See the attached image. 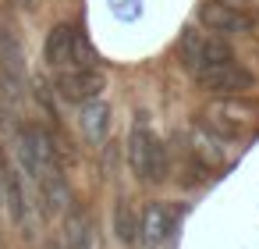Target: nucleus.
Wrapping results in <instances>:
<instances>
[{
    "instance_id": "1",
    "label": "nucleus",
    "mask_w": 259,
    "mask_h": 249,
    "mask_svg": "<svg viewBox=\"0 0 259 249\" xmlns=\"http://www.w3.org/2000/svg\"><path fill=\"white\" fill-rule=\"evenodd\" d=\"M128 167H132V174L139 178V182H146V185H156V182H163L167 178V171H170V157H167V146H163V139L153 132V125L146 121V114H135V121H132V132H128Z\"/></svg>"
},
{
    "instance_id": "2",
    "label": "nucleus",
    "mask_w": 259,
    "mask_h": 249,
    "mask_svg": "<svg viewBox=\"0 0 259 249\" xmlns=\"http://www.w3.org/2000/svg\"><path fill=\"white\" fill-rule=\"evenodd\" d=\"M43 61L50 72L96 68V50L75 22H57V25H50V32L43 40Z\"/></svg>"
},
{
    "instance_id": "3",
    "label": "nucleus",
    "mask_w": 259,
    "mask_h": 249,
    "mask_svg": "<svg viewBox=\"0 0 259 249\" xmlns=\"http://www.w3.org/2000/svg\"><path fill=\"white\" fill-rule=\"evenodd\" d=\"M178 54H181V64H185V72L192 79H199V75H206V72H213V68L227 64V61H238L224 36H213L206 29H195V25L181 32Z\"/></svg>"
},
{
    "instance_id": "4",
    "label": "nucleus",
    "mask_w": 259,
    "mask_h": 249,
    "mask_svg": "<svg viewBox=\"0 0 259 249\" xmlns=\"http://www.w3.org/2000/svg\"><path fill=\"white\" fill-rule=\"evenodd\" d=\"M18 164H22V171H25V178H29L32 185H36L47 171L61 167V157H57L54 135H50L43 125L29 121V125L18 128Z\"/></svg>"
},
{
    "instance_id": "5",
    "label": "nucleus",
    "mask_w": 259,
    "mask_h": 249,
    "mask_svg": "<svg viewBox=\"0 0 259 249\" xmlns=\"http://www.w3.org/2000/svg\"><path fill=\"white\" fill-rule=\"evenodd\" d=\"M181 217H185V210L174 206V203H163V199L149 203V206L139 214V242H142L146 249H160L163 242L174 238Z\"/></svg>"
},
{
    "instance_id": "6",
    "label": "nucleus",
    "mask_w": 259,
    "mask_h": 249,
    "mask_svg": "<svg viewBox=\"0 0 259 249\" xmlns=\"http://www.w3.org/2000/svg\"><path fill=\"white\" fill-rule=\"evenodd\" d=\"M199 25L213 36H231V32H252L255 29V15L245 11L241 4L231 0H206L199 4Z\"/></svg>"
},
{
    "instance_id": "7",
    "label": "nucleus",
    "mask_w": 259,
    "mask_h": 249,
    "mask_svg": "<svg viewBox=\"0 0 259 249\" xmlns=\"http://www.w3.org/2000/svg\"><path fill=\"white\" fill-rule=\"evenodd\" d=\"M54 89H57L61 100L82 107V103H93V100L103 96L107 79H103L100 68H68V72H57L54 75Z\"/></svg>"
},
{
    "instance_id": "8",
    "label": "nucleus",
    "mask_w": 259,
    "mask_h": 249,
    "mask_svg": "<svg viewBox=\"0 0 259 249\" xmlns=\"http://www.w3.org/2000/svg\"><path fill=\"white\" fill-rule=\"evenodd\" d=\"M29 79V68H25V47L22 40L15 36V29L0 25V86L8 93H18Z\"/></svg>"
},
{
    "instance_id": "9",
    "label": "nucleus",
    "mask_w": 259,
    "mask_h": 249,
    "mask_svg": "<svg viewBox=\"0 0 259 249\" xmlns=\"http://www.w3.org/2000/svg\"><path fill=\"white\" fill-rule=\"evenodd\" d=\"M195 82H199L206 93H213V96H241V93H248V89L255 86V75H252L245 64L227 61V64H220V68L199 75Z\"/></svg>"
},
{
    "instance_id": "10",
    "label": "nucleus",
    "mask_w": 259,
    "mask_h": 249,
    "mask_svg": "<svg viewBox=\"0 0 259 249\" xmlns=\"http://www.w3.org/2000/svg\"><path fill=\"white\" fill-rule=\"evenodd\" d=\"M0 203L8 206V217L15 228L29 231L32 228V203H29V192H25V174L18 167L8 164L4 171V192H0Z\"/></svg>"
},
{
    "instance_id": "11",
    "label": "nucleus",
    "mask_w": 259,
    "mask_h": 249,
    "mask_svg": "<svg viewBox=\"0 0 259 249\" xmlns=\"http://www.w3.org/2000/svg\"><path fill=\"white\" fill-rule=\"evenodd\" d=\"M199 118H202L206 135H213V139H220V143H238V139L245 135V118H241L231 103H209Z\"/></svg>"
},
{
    "instance_id": "12",
    "label": "nucleus",
    "mask_w": 259,
    "mask_h": 249,
    "mask_svg": "<svg viewBox=\"0 0 259 249\" xmlns=\"http://www.w3.org/2000/svg\"><path fill=\"white\" fill-rule=\"evenodd\" d=\"M64 249H100V231L93 214L71 210L64 217Z\"/></svg>"
},
{
    "instance_id": "13",
    "label": "nucleus",
    "mask_w": 259,
    "mask_h": 249,
    "mask_svg": "<svg viewBox=\"0 0 259 249\" xmlns=\"http://www.w3.org/2000/svg\"><path fill=\"white\" fill-rule=\"evenodd\" d=\"M78 128H82V135H85L93 146L107 143V135H110V107H107L103 100L82 103V107H78Z\"/></svg>"
},
{
    "instance_id": "14",
    "label": "nucleus",
    "mask_w": 259,
    "mask_h": 249,
    "mask_svg": "<svg viewBox=\"0 0 259 249\" xmlns=\"http://www.w3.org/2000/svg\"><path fill=\"white\" fill-rule=\"evenodd\" d=\"M36 189H39V199H43V210H47V214H61V210H68V203H71V189H68L64 167L47 171V174L36 182Z\"/></svg>"
},
{
    "instance_id": "15",
    "label": "nucleus",
    "mask_w": 259,
    "mask_h": 249,
    "mask_svg": "<svg viewBox=\"0 0 259 249\" xmlns=\"http://www.w3.org/2000/svg\"><path fill=\"white\" fill-rule=\"evenodd\" d=\"M114 235H117V242H124V245L139 242V214H135V206H132L128 199H117V203H114Z\"/></svg>"
},
{
    "instance_id": "16",
    "label": "nucleus",
    "mask_w": 259,
    "mask_h": 249,
    "mask_svg": "<svg viewBox=\"0 0 259 249\" xmlns=\"http://www.w3.org/2000/svg\"><path fill=\"white\" fill-rule=\"evenodd\" d=\"M4 171H8V157H4V150H0V192H4Z\"/></svg>"
},
{
    "instance_id": "17",
    "label": "nucleus",
    "mask_w": 259,
    "mask_h": 249,
    "mask_svg": "<svg viewBox=\"0 0 259 249\" xmlns=\"http://www.w3.org/2000/svg\"><path fill=\"white\" fill-rule=\"evenodd\" d=\"M18 4H22V8H36V0H18Z\"/></svg>"
},
{
    "instance_id": "18",
    "label": "nucleus",
    "mask_w": 259,
    "mask_h": 249,
    "mask_svg": "<svg viewBox=\"0 0 259 249\" xmlns=\"http://www.w3.org/2000/svg\"><path fill=\"white\" fill-rule=\"evenodd\" d=\"M43 249H61V245H57V242H47V245H43Z\"/></svg>"
},
{
    "instance_id": "19",
    "label": "nucleus",
    "mask_w": 259,
    "mask_h": 249,
    "mask_svg": "<svg viewBox=\"0 0 259 249\" xmlns=\"http://www.w3.org/2000/svg\"><path fill=\"white\" fill-rule=\"evenodd\" d=\"M231 4H241V8H245V4H248V0H231Z\"/></svg>"
}]
</instances>
